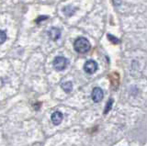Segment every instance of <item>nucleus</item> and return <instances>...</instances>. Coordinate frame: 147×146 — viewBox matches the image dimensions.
<instances>
[{
	"label": "nucleus",
	"instance_id": "obj_1",
	"mask_svg": "<svg viewBox=\"0 0 147 146\" xmlns=\"http://www.w3.org/2000/svg\"><path fill=\"white\" fill-rule=\"evenodd\" d=\"M90 42L89 40L80 37L76 40L75 43H74V48H75L76 52H79V53H85L87 52L90 50Z\"/></svg>",
	"mask_w": 147,
	"mask_h": 146
},
{
	"label": "nucleus",
	"instance_id": "obj_2",
	"mask_svg": "<svg viewBox=\"0 0 147 146\" xmlns=\"http://www.w3.org/2000/svg\"><path fill=\"white\" fill-rule=\"evenodd\" d=\"M67 63L68 62L66 58H64L63 56H57L53 60V67L57 71H63L66 68Z\"/></svg>",
	"mask_w": 147,
	"mask_h": 146
},
{
	"label": "nucleus",
	"instance_id": "obj_3",
	"mask_svg": "<svg viewBox=\"0 0 147 146\" xmlns=\"http://www.w3.org/2000/svg\"><path fill=\"white\" fill-rule=\"evenodd\" d=\"M96 70H98V63L93 60L87 61L84 65V71L86 74L92 75V74H94V73H96Z\"/></svg>",
	"mask_w": 147,
	"mask_h": 146
},
{
	"label": "nucleus",
	"instance_id": "obj_4",
	"mask_svg": "<svg viewBox=\"0 0 147 146\" xmlns=\"http://www.w3.org/2000/svg\"><path fill=\"white\" fill-rule=\"evenodd\" d=\"M103 91L100 87H95L93 90H92V93H91V98L93 99V101L98 103L100 102L101 100L103 99Z\"/></svg>",
	"mask_w": 147,
	"mask_h": 146
},
{
	"label": "nucleus",
	"instance_id": "obj_5",
	"mask_svg": "<svg viewBox=\"0 0 147 146\" xmlns=\"http://www.w3.org/2000/svg\"><path fill=\"white\" fill-rule=\"evenodd\" d=\"M52 122L54 125H59L63 120V114L60 111H55L52 114Z\"/></svg>",
	"mask_w": 147,
	"mask_h": 146
},
{
	"label": "nucleus",
	"instance_id": "obj_6",
	"mask_svg": "<svg viewBox=\"0 0 147 146\" xmlns=\"http://www.w3.org/2000/svg\"><path fill=\"white\" fill-rule=\"evenodd\" d=\"M49 37L53 40H57L60 37H61V30L57 28H52L49 30Z\"/></svg>",
	"mask_w": 147,
	"mask_h": 146
},
{
	"label": "nucleus",
	"instance_id": "obj_7",
	"mask_svg": "<svg viewBox=\"0 0 147 146\" xmlns=\"http://www.w3.org/2000/svg\"><path fill=\"white\" fill-rule=\"evenodd\" d=\"M61 86H62V88L63 89L64 92H66V93H70L73 89V85H72L71 82H69V81L62 83Z\"/></svg>",
	"mask_w": 147,
	"mask_h": 146
},
{
	"label": "nucleus",
	"instance_id": "obj_8",
	"mask_svg": "<svg viewBox=\"0 0 147 146\" xmlns=\"http://www.w3.org/2000/svg\"><path fill=\"white\" fill-rule=\"evenodd\" d=\"M112 104H113V99H109L107 103V105H106V108H104V114H107L110 109H111Z\"/></svg>",
	"mask_w": 147,
	"mask_h": 146
},
{
	"label": "nucleus",
	"instance_id": "obj_9",
	"mask_svg": "<svg viewBox=\"0 0 147 146\" xmlns=\"http://www.w3.org/2000/svg\"><path fill=\"white\" fill-rule=\"evenodd\" d=\"M7 40V34L5 31L3 30H0V44L4 43L5 42H6Z\"/></svg>",
	"mask_w": 147,
	"mask_h": 146
},
{
	"label": "nucleus",
	"instance_id": "obj_10",
	"mask_svg": "<svg viewBox=\"0 0 147 146\" xmlns=\"http://www.w3.org/2000/svg\"><path fill=\"white\" fill-rule=\"evenodd\" d=\"M108 37H109V40H110V42H112L114 44H117V43H119V40L116 38V37H114V36H112V35H108Z\"/></svg>",
	"mask_w": 147,
	"mask_h": 146
},
{
	"label": "nucleus",
	"instance_id": "obj_11",
	"mask_svg": "<svg viewBox=\"0 0 147 146\" xmlns=\"http://www.w3.org/2000/svg\"><path fill=\"white\" fill-rule=\"evenodd\" d=\"M113 3H114L115 6L121 5V0H113Z\"/></svg>",
	"mask_w": 147,
	"mask_h": 146
},
{
	"label": "nucleus",
	"instance_id": "obj_12",
	"mask_svg": "<svg viewBox=\"0 0 147 146\" xmlns=\"http://www.w3.org/2000/svg\"><path fill=\"white\" fill-rule=\"evenodd\" d=\"M47 19V17H40L38 20H37V22H38V23H40V22L42 20H46Z\"/></svg>",
	"mask_w": 147,
	"mask_h": 146
}]
</instances>
